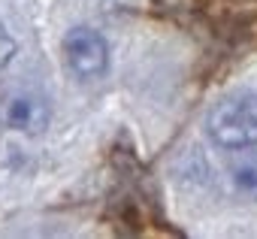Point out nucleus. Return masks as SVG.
<instances>
[{
    "instance_id": "7ed1b4c3",
    "label": "nucleus",
    "mask_w": 257,
    "mask_h": 239,
    "mask_svg": "<svg viewBox=\"0 0 257 239\" xmlns=\"http://www.w3.org/2000/svg\"><path fill=\"white\" fill-rule=\"evenodd\" d=\"M4 125L22 134H40L49 125V103L37 94H16L4 106Z\"/></svg>"
},
{
    "instance_id": "39448f33",
    "label": "nucleus",
    "mask_w": 257,
    "mask_h": 239,
    "mask_svg": "<svg viewBox=\"0 0 257 239\" xmlns=\"http://www.w3.org/2000/svg\"><path fill=\"white\" fill-rule=\"evenodd\" d=\"M13 55H16V40L4 31V25H0V70L13 61Z\"/></svg>"
},
{
    "instance_id": "20e7f679",
    "label": "nucleus",
    "mask_w": 257,
    "mask_h": 239,
    "mask_svg": "<svg viewBox=\"0 0 257 239\" xmlns=\"http://www.w3.org/2000/svg\"><path fill=\"white\" fill-rule=\"evenodd\" d=\"M233 185L248 194L257 197V152H245L236 164H233Z\"/></svg>"
},
{
    "instance_id": "f03ea898",
    "label": "nucleus",
    "mask_w": 257,
    "mask_h": 239,
    "mask_svg": "<svg viewBox=\"0 0 257 239\" xmlns=\"http://www.w3.org/2000/svg\"><path fill=\"white\" fill-rule=\"evenodd\" d=\"M67 64L79 79H100L109 67V49L103 37L91 28H73L64 37Z\"/></svg>"
},
{
    "instance_id": "f257e3e1",
    "label": "nucleus",
    "mask_w": 257,
    "mask_h": 239,
    "mask_svg": "<svg viewBox=\"0 0 257 239\" xmlns=\"http://www.w3.org/2000/svg\"><path fill=\"white\" fill-rule=\"evenodd\" d=\"M209 134L224 149L257 146V94L224 97L209 115Z\"/></svg>"
}]
</instances>
